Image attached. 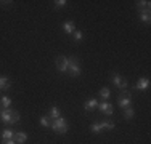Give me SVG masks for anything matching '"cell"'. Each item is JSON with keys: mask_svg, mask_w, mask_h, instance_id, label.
<instances>
[{"mask_svg": "<svg viewBox=\"0 0 151 144\" xmlns=\"http://www.w3.org/2000/svg\"><path fill=\"white\" fill-rule=\"evenodd\" d=\"M98 95H100V98H101V101H108L111 98V90L108 88V86H103V88H100Z\"/></svg>", "mask_w": 151, "mask_h": 144, "instance_id": "20", "label": "cell"}, {"mask_svg": "<svg viewBox=\"0 0 151 144\" xmlns=\"http://www.w3.org/2000/svg\"><path fill=\"white\" fill-rule=\"evenodd\" d=\"M68 6V0H55L53 2V8L60 10V8H66Z\"/></svg>", "mask_w": 151, "mask_h": 144, "instance_id": "23", "label": "cell"}, {"mask_svg": "<svg viewBox=\"0 0 151 144\" xmlns=\"http://www.w3.org/2000/svg\"><path fill=\"white\" fill-rule=\"evenodd\" d=\"M13 5H15L13 0H2V2H0V6H3V8H6V6H13Z\"/></svg>", "mask_w": 151, "mask_h": 144, "instance_id": "25", "label": "cell"}, {"mask_svg": "<svg viewBox=\"0 0 151 144\" xmlns=\"http://www.w3.org/2000/svg\"><path fill=\"white\" fill-rule=\"evenodd\" d=\"M61 29H63L64 34L73 35L74 31H76L77 27H76V23H74V21H63V23H61Z\"/></svg>", "mask_w": 151, "mask_h": 144, "instance_id": "10", "label": "cell"}, {"mask_svg": "<svg viewBox=\"0 0 151 144\" xmlns=\"http://www.w3.org/2000/svg\"><path fill=\"white\" fill-rule=\"evenodd\" d=\"M122 115H124L125 120H132V118L135 117V109L134 107H125V109H122Z\"/></svg>", "mask_w": 151, "mask_h": 144, "instance_id": "19", "label": "cell"}, {"mask_svg": "<svg viewBox=\"0 0 151 144\" xmlns=\"http://www.w3.org/2000/svg\"><path fill=\"white\" fill-rule=\"evenodd\" d=\"M0 106H2V109H10L13 106V99L6 95L0 96Z\"/></svg>", "mask_w": 151, "mask_h": 144, "instance_id": "15", "label": "cell"}, {"mask_svg": "<svg viewBox=\"0 0 151 144\" xmlns=\"http://www.w3.org/2000/svg\"><path fill=\"white\" fill-rule=\"evenodd\" d=\"M0 144H16L13 139H6V141H0Z\"/></svg>", "mask_w": 151, "mask_h": 144, "instance_id": "26", "label": "cell"}, {"mask_svg": "<svg viewBox=\"0 0 151 144\" xmlns=\"http://www.w3.org/2000/svg\"><path fill=\"white\" fill-rule=\"evenodd\" d=\"M69 77H81L82 74V67H81V59L77 56H69V67H68V72H66Z\"/></svg>", "mask_w": 151, "mask_h": 144, "instance_id": "3", "label": "cell"}, {"mask_svg": "<svg viewBox=\"0 0 151 144\" xmlns=\"http://www.w3.org/2000/svg\"><path fill=\"white\" fill-rule=\"evenodd\" d=\"M138 21L142 24H146V26H148L151 23V11H140L138 13Z\"/></svg>", "mask_w": 151, "mask_h": 144, "instance_id": "14", "label": "cell"}, {"mask_svg": "<svg viewBox=\"0 0 151 144\" xmlns=\"http://www.w3.org/2000/svg\"><path fill=\"white\" fill-rule=\"evenodd\" d=\"M90 133L92 135H101L103 128H101V125H100V122H93L90 125Z\"/></svg>", "mask_w": 151, "mask_h": 144, "instance_id": "21", "label": "cell"}, {"mask_svg": "<svg viewBox=\"0 0 151 144\" xmlns=\"http://www.w3.org/2000/svg\"><path fill=\"white\" fill-rule=\"evenodd\" d=\"M96 106H98V99L88 98V99H85V103H84V110L87 114H90V112H93V110L96 109Z\"/></svg>", "mask_w": 151, "mask_h": 144, "instance_id": "9", "label": "cell"}, {"mask_svg": "<svg viewBox=\"0 0 151 144\" xmlns=\"http://www.w3.org/2000/svg\"><path fill=\"white\" fill-rule=\"evenodd\" d=\"M132 101H134V98H132L130 90H122V91H119V96H117V106H119L121 109L130 107Z\"/></svg>", "mask_w": 151, "mask_h": 144, "instance_id": "4", "label": "cell"}, {"mask_svg": "<svg viewBox=\"0 0 151 144\" xmlns=\"http://www.w3.org/2000/svg\"><path fill=\"white\" fill-rule=\"evenodd\" d=\"M111 83L116 86L119 91L129 90V80L125 77H122L121 74H117V72H113V74H111Z\"/></svg>", "mask_w": 151, "mask_h": 144, "instance_id": "5", "label": "cell"}, {"mask_svg": "<svg viewBox=\"0 0 151 144\" xmlns=\"http://www.w3.org/2000/svg\"><path fill=\"white\" fill-rule=\"evenodd\" d=\"M55 67L60 74H66L68 67H69V56H64V55H58L55 59Z\"/></svg>", "mask_w": 151, "mask_h": 144, "instance_id": "6", "label": "cell"}, {"mask_svg": "<svg viewBox=\"0 0 151 144\" xmlns=\"http://www.w3.org/2000/svg\"><path fill=\"white\" fill-rule=\"evenodd\" d=\"M29 139V136H27V133L24 131H15V135H13V141L16 144H24Z\"/></svg>", "mask_w": 151, "mask_h": 144, "instance_id": "12", "label": "cell"}, {"mask_svg": "<svg viewBox=\"0 0 151 144\" xmlns=\"http://www.w3.org/2000/svg\"><path fill=\"white\" fill-rule=\"evenodd\" d=\"M100 125H101V128H103V131L105 130H108V131H111V130H114L116 128V123H114L111 118H103V122H100Z\"/></svg>", "mask_w": 151, "mask_h": 144, "instance_id": "16", "label": "cell"}, {"mask_svg": "<svg viewBox=\"0 0 151 144\" xmlns=\"http://www.w3.org/2000/svg\"><path fill=\"white\" fill-rule=\"evenodd\" d=\"M21 115L16 109H0V122L5 125H16L19 123Z\"/></svg>", "mask_w": 151, "mask_h": 144, "instance_id": "1", "label": "cell"}, {"mask_svg": "<svg viewBox=\"0 0 151 144\" xmlns=\"http://www.w3.org/2000/svg\"><path fill=\"white\" fill-rule=\"evenodd\" d=\"M135 6H137V10H138V13L140 11H151V2L150 0H137Z\"/></svg>", "mask_w": 151, "mask_h": 144, "instance_id": "11", "label": "cell"}, {"mask_svg": "<svg viewBox=\"0 0 151 144\" xmlns=\"http://www.w3.org/2000/svg\"><path fill=\"white\" fill-rule=\"evenodd\" d=\"M50 128H52L56 135H66V133L69 131V123H68V120L61 115V117H58V118H53L52 127Z\"/></svg>", "mask_w": 151, "mask_h": 144, "instance_id": "2", "label": "cell"}, {"mask_svg": "<svg viewBox=\"0 0 151 144\" xmlns=\"http://www.w3.org/2000/svg\"><path fill=\"white\" fill-rule=\"evenodd\" d=\"M150 83L151 82H150L148 77H140L135 83V90L137 91H146V90L150 88Z\"/></svg>", "mask_w": 151, "mask_h": 144, "instance_id": "8", "label": "cell"}, {"mask_svg": "<svg viewBox=\"0 0 151 144\" xmlns=\"http://www.w3.org/2000/svg\"><path fill=\"white\" fill-rule=\"evenodd\" d=\"M96 109H98L103 115L111 117V115L114 114V104H111L109 101H98V106H96Z\"/></svg>", "mask_w": 151, "mask_h": 144, "instance_id": "7", "label": "cell"}, {"mask_svg": "<svg viewBox=\"0 0 151 144\" xmlns=\"http://www.w3.org/2000/svg\"><path fill=\"white\" fill-rule=\"evenodd\" d=\"M39 123H40L44 128H50L52 127V118H50L48 115H42V117L39 118Z\"/></svg>", "mask_w": 151, "mask_h": 144, "instance_id": "22", "label": "cell"}, {"mask_svg": "<svg viewBox=\"0 0 151 144\" xmlns=\"http://www.w3.org/2000/svg\"><path fill=\"white\" fill-rule=\"evenodd\" d=\"M73 37H74V42H76V43H81L82 38H84V34H82L81 29H76L74 34H73Z\"/></svg>", "mask_w": 151, "mask_h": 144, "instance_id": "24", "label": "cell"}, {"mask_svg": "<svg viewBox=\"0 0 151 144\" xmlns=\"http://www.w3.org/2000/svg\"><path fill=\"white\" fill-rule=\"evenodd\" d=\"M12 88V80L6 75H0V91H8Z\"/></svg>", "mask_w": 151, "mask_h": 144, "instance_id": "13", "label": "cell"}, {"mask_svg": "<svg viewBox=\"0 0 151 144\" xmlns=\"http://www.w3.org/2000/svg\"><path fill=\"white\" fill-rule=\"evenodd\" d=\"M47 115H48L50 118H58V117H61V110H60V107H56V106H52L48 109V112H47Z\"/></svg>", "mask_w": 151, "mask_h": 144, "instance_id": "18", "label": "cell"}, {"mask_svg": "<svg viewBox=\"0 0 151 144\" xmlns=\"http://www.w3.org/2000/svg\"><path fill=\"white\" fill-rule=\"evenodd\" d=\"M13 135H15V130H12V128H5V130H2V135H0V141L13 139Z\"/></svg>", "mask_w": 151, "mask_h": 144, "instance_id": "17", "label": "cell"}]
</instances>
